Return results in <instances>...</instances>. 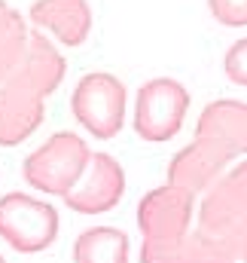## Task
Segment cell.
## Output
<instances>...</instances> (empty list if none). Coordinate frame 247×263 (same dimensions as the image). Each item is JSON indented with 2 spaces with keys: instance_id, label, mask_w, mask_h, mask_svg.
Returning <instances> with one entry per match:
<instances>
[{
  "instance_id": "obj_1",
  "label": "cell",
  "mask_w": 247,
  "mask_h": 263,
  "mask_svg": "<svg viewBox=\"0 0 247 263\" xmlns=\"http://www.w3.org/2000/svg\"><path fill=\"white\" fill-rule=\"evenodd\" d=\"M89 147L73 132H55L46 144H40L22 165L25 181L46 193V196H64L83 175L89 162Z\"/></svg>"
},
{
  "instance_id": "obj_2",
  "label": "cell",
  "mask_w": 247,
  "mask_h": 263,
  "mask_svg": "<svg viewBox=\"0 0 247 263\" xmlns=\"http://www.w3.org/2000/svg\"><path fill=\"white\" fill-rule=\"evenodd\" d=\"M70 110L76 123L101 141L116 138L125 123V83L113 73H86L73 86Z\"/></svg>"
},
{
  "instance_id": "obj_3",
  "label": "cell",
  "mask_w": 247,
  "mask_h": 263,
  "mask_svg": "<svg viewBox=\"0 0 247 263\" xmlns=\"http://www.w3.org/2000/svg\"><path fill=\"white\" fill-rule=\"evenodd\" d=\"M0 239L18 254H40L58 239V211L25 193L0 196Z\"/></svg>"
},
{
  "instance_id": "obj_4",
  "label": "cell",
  "mask_w": 247,
  "mask_h": 263,
  "mask_svg": "<svg viewBox=\"0 0 247 263\" xmlns=\"http://www.w3.org/2000/svg\"><path fill=\"white\" fill-rule=\"evenodd\" d=\"M189 92L171 77H156L140 86L137 104H134V132L150 141L162 144L171 141L186 120Z\"/></svg>"
},
{
  "instance_id": "obj_5",
  "label": "cell",
  "mask_w": 247,
  "mask_h": 263,
  "mask_svg": "<svg viewBox=\"0 0 247 263\" xmlns=\"http://www.w3.org/2000/svg\"><path fill=\"white\" fill-rule=\"evenodd\" d=\"M125 193V172L110 153L89 156L79 181L64 193V202L79 214H101L110 211Z\"/></svg>"
},
{
  "instance_id": "obj_6",
  "label": "cell",
  "mask_w": 247,
  "mask_h": 263,
  "mask_svg": "<svg viewBox=\"0 0 247 263\" xmlns=\"http://www.w3.org/2000/svg\"><path fill=\"white\" fill-rule=\"evenodd\" d=\"M192 214V193L183 187H162L153 190L137 208V223L140 233L147 236V245H168L183 239Z\"/></svg>"
},
{
  "instance_id": "obj_7",
  "label": "cell",
  "mask_w": 247,
  "mask_h": 263,
  "mask_svg": "<svg viewBox=\"0 0 247 263\" xmlns=\"http://www.w3.org/2000/svg\"><path fill=\"white\" fill-rule=\"evenodd\" d=\"M64 80V59L55 52V46L46 40V34H31L28 31V43L25 52L18 59V65L12 67V73L3 80V86H12L18 92L46 98L49 92L58 89Z\"/></svg>"
},
{
  "instance_id": "obj_8",
  "label": "cell",
  "mask_w": 247,
  "mask_h": 263,
  "mask_svg": "<svg viewBox=\"0 0 247 263\" xmlns=\"http://www.w3.org/2000/svg\"><path fill=\"white\" fill-rule=\"evenodd\" d=\"M28 15L64 46H83L92 31V9L86 0H37Z\"/></svg>"
},
{
  "instance_id": "obj_9",
  "label": "cell",
  "mask_w": 247,
  "mask_h": 263,
  "mask_svg": "<svg viewBox=\"0 0 247 263\" xmlns=\"http://www.w3.org/2000/svg\"><path fill=\"white\" fill-rule=\"evenodd\" d=\"M226 159H229V153H226L220 144H214V141H208V138H198L195 144L183 147V150L171 159V165H168V181H171L174 187H183L189 193H195V190H201V187L211 184V178L226 165Z\"/></svg>"
},
{
  "instance_id": "obj_10",
  "label": "cell",
  "mask_w": 247,
  "mask_h": 263,
  "mask_svg": "<svg viewBox=\"0 0 247 263\" xmlns=\"http://www.w3.org/2000/svg\"><path fill=\"white\" fill-rule=\"evenodd\" d=\"M43 123V98L0 83V147H15Z\"/></svg>"
},
{
  "instance_id": "obj_11",
  "label": "cell",
  "mask_w": 247,
  "mask_h": 263,
  "mask_svg": "<svg viewBox=\"0 0 247 263\" xmlns=\"http://www.w3.org/2000/svg\"><path fill=\"white\" fill-rule=\"evenodd\" d=\"M198 138L220 144L229 156L247 153V104H238V101L208 104L198 120Z\"/></svg>"
},
{
  "instance_id": "obj_12",
  "label": "cell",
  "mask_w": 247,
  "mask_h": 263,
  "mask_svg": "<svg viewBox=\"0 0 247 263\" xmlns=\"http://www.w3.org/2000/svg\"><path fill=\"white\" fill-rule=\"evenodd\" d=\"M73 263H128V236L116 227H95L73 242Z\"/></svg>"
},
{
  "instance_id": "obj_13",
  "label": "cell",
  "mask_w": 247,
  "mask_h": 263,
  "mask_svg": "<svg viewBox=\"0 0 247 263\" xmlns=\"http://www.w3.org/2000/svg\"><path fill=\"white\" fill-rule=\"evenodd\" d=\"M28 43V28L22 22V15L9 6L0 9V83L12 73V67L18 65L22 52Z\"/></svg>"
},
{
  "instance_id": "obj_14",
  "label": "cell",
  "mask_w": 247,
  "mask_h": 263,
  "mask_svg": "<svg viewBox=\"0 0 247 263\" xmlns=\"http://www.w3.org/2000/svg\"><path fill=\"white\" fill-rule=\"evenodd\" d=\"M140 263H226V260H220L214 251H208L201 239H195V242L177 239V242H168V245H147L143 242Z\"/></svg>"
},
{
  "instance_id": "obj_15",
  "label": "cell",
  "mask_w": 247,
  "mask_h": 263,
  "mask_svg": "<svg viewBox=\"0 0 247 263\" xmlns=\"http://www.w3.org/2000/svg\"><path fill=\"white\" fill-rule=\"evenodd\" d=\"M208 9L226 28H247V0H208Z\"/></svg>"
},
{
  "instance_id": "obj_16",
  "label": "cell",
  "mask_w": 247,
  "mask_h": 263,
  "mask_svg": "<svg viewBox=\"0 0 247 263\" xmlns=\"http://www.w3.org/2000/svg\"><path fill=\"white\" fill-rule=\"evenodd\" d=\"M223 70H226V77L235 86H244L247 89V37L229 46V52L223 59Z\"/></svg>"
},
{
  "instance_id": "obj_17",
  "label": "cell",
  "mask_w": 247,
  "mask_h": 263,
  "mask_svg": "<svg viewBox=\"0 0 247 263\" xmlns=\"http://www.w3.org/2000/svg\"><path fill=\"white\" fill-rule=\"evenodd\" d=\"M3 6H6V3H3V0H0V9H3Z\"/></svg>"
},
{
  "instance_id": "obj_18",
  "label": "cell",
  "mask_w": 247,
  "mask_h": 263,
  "mask_svg": "<svg viewBox=\"0 0 247 263\" xmlns=\"http://www.w3.org/2000/svg\"><path fill=\"white\" fill-rule=\"evenodd\" d=\"M0 263H6V260H3V257H0Z\"/></svg>"
}]
</instances>
